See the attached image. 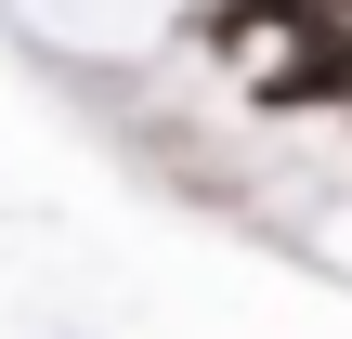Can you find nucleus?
I'll list each match as a JSON object with an SVG mask.
<instances>
[{
    "mask_svg": "<svg viewBox=\"0 0 352 339\" xmlns=\"http://www.w3.org/2000/svg\"><path fill=\"white\" fill-rule=\"evenodd\" d=\"M248 105H261V118H300V105H352V39H300L287 65H261V78H248Z\"/></svg>",
    "mask_w": 352,
    "mask_h": 339,
    "instance_id": "f257e3e1",
    "label": "nucleus"
}]
</instances>
